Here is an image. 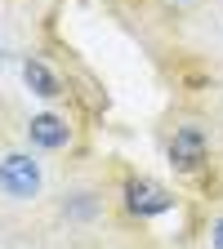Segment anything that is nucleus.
<instances>
[{"mask_svg": "<svg viewBox=\"0 0 223 249\" xmlns=\"http://www.w3.org/2000/svg\"><path fill=\"white\" fill-rule=\"evenodd\" d=\"M72 138H76L72 120L58 116V111H41V116L27 120V142L36 147V151H67Z\"/></svg>", "mask_w": 223, "mask_h": 249, "instance_id": "3", "label": "nucleus"}, {"mask_svg": "<svg viewBox=\"0 0 223 249\" xmlns=\"http://www.w3.org/2000/svg\"><path fill=\"white\" fill-rule=\"evenodd\" d=\"M165 156H170L174 174H197L210 160V134H205V124H179L170 147H165Z\"/></svg>", "mask_w": 223, "mask_h": 249, "instance_id": "2", "label": "nucleus"}, {"mask_svg": "<svg viewBox=\"0 0 223 249\" xmlns=\"http://www.w3.org/2000/svg\"><path fill=\"white\" fill-rule=\"evenodd\" d=\"M210 249H223V218L210 223Z\"/></svg>", "mask_w": 223, "mask_h": 249, "instance_id": "6", "label": "nucleus"}, {"mask_svg": "<svg viewBox=\"0 0 223 249\" xmlns=\"http://www.w3.org/2000/svg\"><path fill=\"white\" fill-rule=\"evenodd\" d=\"M125 209L134 218H156V213L174 209V196H170V187L152 182V178H130L125 182Z\"/></svg>", "mask_w": 223, "mask_h": 249, "instance_id": "4", "label": "nucleus"}, {"mask_svg": "<svg viewBox=\"0 0 223 249\" xmlns=\"http://www.w3.org/2000/svg\"><path fill=\"white\" fill-rule=\"evenodd\" d=\"M45 187V169L31 151H5L0 156V196L5 200H36Z\"/></svg>", "mask_w": 223, "mask_h": 249, "instance_id": "1", "label": "nucleus"}, {"mask_svg": "<svg viewBox=\"0 0 223 249\" xmlns=\"http://www.w3.org/2000/svg\"><path fill=\"white\" fill-rule=\"evenodd\" d=\"M22 80H27V89L36 93V98H58V93H62V80L45 67L41 58H27L22 62Z\"/></svg>", "mask_w": 223, "mask_h": 249, "instance_id": "5", "label": "nucleus"}]
</instances>
